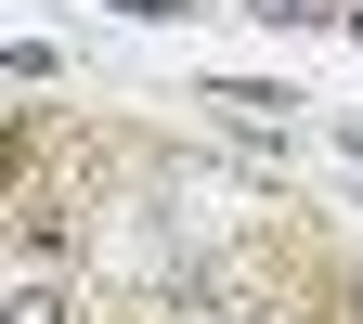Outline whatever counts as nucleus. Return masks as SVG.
<instances>
[{"mask_svg":"<svg viewBox=\"0 0 363 324\" xmlns=\"http://www.w3.org/2000/svg\"><path fill=\"white\" fill-rule=\"evenodd\" d=\"M350 39H363V13H350Z\"/></svg>","mask_w":363,"mask_h":324,"instance_id":"obj_4","label":"nucleus"},{"mask_svg":"<svg viewBox=\"0 0 363 324\" xmlns=\"http://www.w3.org/2000/svg\"><path fill=\"white\" fill-rule=\"evenodd\" d=\"M104 13H130V26H169V13H182V0H104Z\"/></svg>","mask_w":363,"mask_h":324,"instance_id":"obj_3","label":"nucleus"},{"mask_svg":"<svg viewBox=\"0 0 363 324\" xmlns=\"http://www.w3.org/2000/svg\"><path fill=\"white\" fill-rule=\"evenodd\" d=\"M0 324H78V298H65V286H13V298H0Z\"/></svg>","mask_w":363,"mask_h":324,"instance_id":"obj_1","label":"nucleus"},{"mask_svg":"<svg viewBox=\"0 0 363 324\" xmlns=\"http://www.w3.org/2000/svg\"><path fill=\"white\" fill-rule=\"evenodd\" d=\"M247 13H272V26H311V13H325V0H247Z\"/></svg>","mask_w":363,"mask_h":324,"instance_id":"obj_2","label":"nucleus"}]
</instances>
